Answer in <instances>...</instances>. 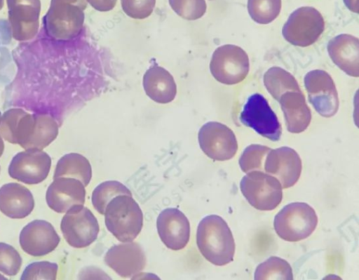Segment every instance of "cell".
<instances>
[{
	"mask_svg": "<svg viewBox=\"0 0 359 280\" xmlns=\"http://www.w3.org/2000/svg\"><path fill=\"white\" fill-rule=\"evenodd\" d=\"M196 244L203 256L215 265L222 266L233 261L234 239L227 223L219 215H207L201 220Z\"/></svg>",
	"mask_w": 359,
	"mask_h": 280,
	"instance_id": "cell-1",
	"label": "cell"
},
{
	"mask_svg": "<svg viewBox=\"0 0 359 280\" xmlns=\"http://www.w3.org/2000/svg\"><path fill=\"white\" fill-rule=\"evenodd\" d=\"M104 215L107 229L121 242L133 241L142 230L143 213L132 196L114 197L107 204Z\"/></svg>",
	"mask_w": 359,
	"mask_h": 280,
	"instance_id": "cell-2",
	"label": "cell"
},
{
	"mask_svg": "<svg viewBox=\"0 0 359 280\" xmlns=\"http://www.w3.org/2000/svg\"><path fill=\"white\" fill-rule=\"evenodd\" d=\"M318 217L314 209L304 202L285 206L275 216L276 234L287 241H299L309 237L315 230Z\"/></svg>",
	"mask_w": 359,
	"mask_h": 280,
	"instance_id": "cell-3",
	"label": "cell"
},
{
	"mask_svg": "<svg viewBox=\"0 0 359 280\" xmlns=\"http://www.w3.org/2000/svg\"><path fill=\"white\" fill-rule=\"evenodd\" d=\"M240 189L248 203L260 211L273 210L283 199L280 182L262 171L247 173L241 180Z\"/></svg>",
	"mask_w": 359,
	"mask_h": 280,
	"instance_id": "cell-4",
	"label": "cell"
},
{
	"mask_svg": "<svg viewBox=\"0 0 359 280\" xmlns=\"http://www.w3.org/2000/svg\"><path fill=\"white\" fill-rule=\"evenodd\" d=\"M324 29L325 22L320 13L313 7L304 6L290 14L282 34L291 44L306 47L315 43Z\"/></svg>",
	"mask_w": 359,
	"mask_h": 280,
	"instance_id": "cell-5",
	"label": "cell"
},
{
	"mask_svg": "<svg viewBox=\"0 0 359 280\" xmlns=\"http://www.w3.org/2000/svg\"><path fill=\"white\" fill-rule=\"evenodd\" d=\"M250 69L249 58L241 47L226 44L218 47L212 53L210 70L219 82L233 85L241 82Z\"/></svg>",
	"mask_w": 359,
	"mask_h": 280,
	"instance_id": "cell-6",
	"label": "cell"
},
{
	"mask_svg": "<svg viewBox=\"0 0 359 280\" xmlns=\"http://www.w3.org/2000/svg\"><path fill=\"white\" fill-rule=\"evenodd\" d=\"M60 228L66 241L76 248H85L94 242L98 236V222L87 207L76 205L63 216Z\"/></svg>",
	"mask_w": 359,
	"mask_h": 280,
	"instance_id": "cell-7",
	"label": "cell"
},
{
	"mask_svg": "<svg viewBox=\"0 0 359 280\" xmlns=\"http://www.w3.org/2000/svg\"><path fill=\"white\" fill-rule=\"evenodd\" d=\"M86 6V0H51L46 16L50 22L55 24L56 39L66 41L79 34Z\"/></svg>",
	"mask_w": 359,
	"mask_h": 280,
	"instance_id": "cell-8",
	"label": "cell"
},
{
	"mask_svg": "<svg viewBox=\"0 0 359 280\" xmlns=\"http://www.w3.org/2000/svg\"><path fill=\"white\" fill-rule=\"evenodd\" d=\"M240 121L271 141H278L280 138L282 128L278 117L266 99L259 93H255L248 98L241 113Z\"/></svg>",
	"mask_w": 359,
	"mask_h": 280,
	"instance_id": "cell-9",
	"label": "cell"
},
{
	"mask_svg": "<svg viewBox=\"0 0 359 280\" xmlns=\"http://www.w3.org/2000/svg\"><path fill=\"white\" fill-rule=\"evenodd\" d=\"M198 139L202 151L213 160H229L238 150L234 133L219 122L209 121L203 125L198 131Z\"/></svg>",
	"mask_w": 359,
	"mask_h": 280,
	"instance_id": "cell-10",
	"label": "cell"
},
{
	"mask_svg": "<svg viewBox=\"0 0 359 280\" xmlns=\"http://www.w3.org/2000/svg\"><path fill=\"white\" fill-rule=\"evenodd\" d=\"M309 100L316 111L323 117L334 116L339 109V98L334 82L324 70L315 69L304 76Z\"/></svg>",
	"mask_w": 359,
	"mask_h": 280,
	"instance_id": "cell-11",
	"label": "cell"
},
{
	"mask_svg": "<svg viewBox=\"0 0 359 280\" xmlns=\"http://www.w3.org/2000/svg\"><path fill=\"white\" fill-rule=\"evenodd\" d=\"M51 166L50 156L39 149H29L15 154L9 166V175L20 182L36 185L48 176Z\"/></svg>",
	"mask_w": 359,
	"mask_h": 280,
	"instance_id": "cell-12",
	"label": "cell"
},
{
	"mask_svg": "<svg viewBox=\"0 0 359 280\" xmlns=\"http://www.w3.org/2000/svg\"><path fill=\"white\" fill-rule=\"evenodd\" d=\"M302 160L297 152L288 147L271 149L267 154L264 170L275 177L282 188L292 187L302 173Z\"/></svg>",
	"mask_w": 359,
	"mask_h": 280,
	"instance_id": "cell-13",
	"label": "cell"
},
{
	"mask_svg": "<svg viewBox=\"0 0 359 280\" xmlns=\"http://www.w3.org/2000/svg\"><path fill=\"white\" fill-rule=\"evenodd\" d=\"M60 238L53 226L43 220H34L20 232L19 241L27 254L39 257L48 254L59 244Z\"/></svg>",
	"mask_w": 359,
	"mask_h": 280,
	"instance_id": "cell-14",
	"label": "cell"
},
{
	"mask_svg": "<svg viewBox=\"0 0 359 280\" xmlns=\"http://www.w3.org/2000/svg\"><path fill=\"white\" fill-rule=\"evenodd\" d=\"M156 227L161 240L171 250H181L189 241V222L186 215L176 208L163 210L157 218Z\"/></svg>",
	"mask_w": 359,
	"mask_h": 280,
	"instance_id": "cell-15",
	"label": "cell"
},
{
	"mask_svg": "<svg viewBox=\"0 0 359 280\" xmlns=\"http://www.w3.org/2000/svg\"><path fill=\"white\" fill-rule=\"evenodd\" d=\"M85 198L86 189L83 183L68 177L54 178L46 194L48 206L59 213H66L74 206L83 205Z\"/></svg>",
	"mask_w": 359,
	"mask_h": 280,
	"instance_id": "cell-16",
	"label": "cell"
},
{
	"mask_svg": "<svg viewBox=\"0 0 359 280\" xmlns=\"http://www.w3.org/2000/svg\"><path fill=\"white\" fill-rule=\"evenodd\" d=\"M104 262L119 276L127 278L142 271L147 262L141 246L135 242H123L112 246L104 256Z\"/></svg>",
	"mask_w": 359,
	"mask_h": 280,
	"instance_id": "cell-17",
	"label": "cell"
},
{
	"mask_svg": "<svg viewBox=\"0 0 359 280\" xmlns=\"http://www.w3.org/2000/svg\"><path fill=\"white\" fill-rule=\"evenodd\" d=\"M327 51L333 62L349 76H359V40L351 34H341L327 44Z\"/></svg>",
	"mask_w": 359,
	"mask_h": 280,
	"instance_id": "cell-18",
	"label": "cell"
},
{
	"mask_svg": "<svg viewBox=\"0 0 359 280\" xmlns=\"http://www.w3.org/2000/svg\"><path fill=\"white\" fill-rule=\"evenodd\" d=\"M34 207V196L26 187L10 182L0 188V211L8 218H24L32 213Z\"/></svg>",
	"mask_w": 359,
	"mask_h": 280,
	"instance_id": "cell-19",
	"label": "cell"
},
{
	"mask_svg": "<svg viewBox=\"0 0 359 280\" xmlns=\"http://www.w3.org/2000/svg\"><path fill=\"white\" fill-rule=\"evenodd\" d=\"M142 85L147 95L157 103H169L177 94L173 76L167 69L158 65H153L145 72Z\"/></svg>",
	"mask_w": 359,
	"mask_h": 280,
	"instance_id": "cell-20",
	"label": "cell"
},
{
	"mask_svg": "<svg viewBox=\"0 0 359 280\" xmlns=\"http://www.w3.org/2000/svg\"><path fill=\"white\" fill-rule=\"evenodd\" d=\"M289 132L299 133L304 131L311 120V113L305 96L301 91H287L279 100Z\"/></svg>",
	"mask_w": 359,
	"mask_h": 280,
	"instance_id": "cell-21",
	"label": "cell"
},
{
	"mask_svg": "<svg viewBox=\"0 0 359 280\" xmlns=\"http://www.w3.org/2000/svg\"><path fill=\"white\" fill-rule=\"evenodd\" d=\"M60 177L77 179L86 187L92 178L91 165L89 161L80 154H65L57 163L53 179Z\"/></svg>",
	"mask_w": 359,
	"mask_h": 280,
	"instance_id": "cell-22",
	"label": "cell"
},
{
	"mask_svg": "<svg viewBox=\"0 0 359 280\" xmlns=\"http://www.w3.org/2000/svg\"><path fill=\"white\" fill-rule=\"evenodd\" d=\"M263 79L266 90L277 101L287 91H301L294 76L279 67L269 68L264 74Z\"/></svg>",
	"mask_w": 359,
	"mask_h": 280,
	"instance_id": "cell-23",
	"label": "cell"
},
{
	"mask_svg": "<svg viewBox=\"0 0 359 280\" xmlns=\"http://www.w3.org/2000/svg\"><path fill=\"white\" fill-rule=\"evenodd\" d=\"M121 194L132 196L130 189L118 181L103 182L97 185L93 192V206L99 213L104 215L107 204L114 197Z\"/></svg>",
	"mask_w": 359,
	"mask_h": 280,
	"instance_id": "cell-24",
	"label": "cell"
},
{
	"mask_svg": "<svg viewBox=\"0 0 359 280\" xmlns=\"http://www.w3.org/2000/svg\"><path fill=\"white\" fill-rule=\"evenodd\" d=\"M290 264L285 260L271 256L259 264L255 272V279H293Z\"/></svg>",
	"mask_w": 359,
	"mask_h": 280,
	"instance_id": "cell-25",
	"label": "cell"
},
{
	"mask_svg": "<svg viewBox=\"0 0 359 280\" xmlns=\"http://www.w3.org/2000/svg\"><path fill=\"white\" fill-rule=\"evenodd\" d=\"M281 0H248V11L251 18L259 24H269L279 15Z\"/></svg>",
	"mask_w": 359,
	"mask_h": 280,
	"instance_id": "cell-26",
	"label": "cell"
},
{
	"mask_svg": "<svg viewBox=\"0 0 359 280\" xmlns=\"http://www.w3.org/2000/svg\"><path fill=\"white\" fill-rule=\"evenodd\" d=\"M271 148L257 144L248 146L241 155L238 163L244 173L252 171H263L266 156Z\"/></svg>",
	"mask_w": 359,
	"mask_h": 280,
	"instance_id": "cell-27",
	"label": "cell"
},
{
	"mask_svg": "<svg viewBox=\"0 0 359 280\" xmlns=\"http://www.w3.org/2000/svg\"><path fill=\"white\" fill-rule=\"evenodd\" d=\"M173 11L180 17L187 20L201 18L206 12L205 0H168Z\"/></svg>",
	"mask_w": 359,
	"mask_h": 280,
	"instance_id": "cell-28",
	"label": "cell"
},
{
	"mask_svg": "<svg viewBox=\"0 0 359 280\" xmlns=\"http://www.w3.org/2000/svg\"><path fill=\"white\" fill-rule=\"evenodd\" d=\"M22 258L12 246L0 242V271L8 276L16 275L22 265Z\"/></svg>",
	"mask_w": 359,
	"mask_h": 280,
	"instance_id": "cell-29",
	"label": "cell"
},
{
	"mask_svg": "<svg viewBox=\"0 0 359 280\" xmlns=\"http://www.w3.org/2000/svg\"><path fill=\"white\" fill-rule=\"evenodd\" d=\"M58 266L48 261L34 262L24 269L21 280L51 279H56Z\"/></svg>",
	"mask_w": 359,
	"mask_h": 280,
	"instance_id": "cell-30",
	"label": "cell"
},
{
	"mask_svg": "<svg viewBox=\"0 0 359 280\" xmlns=\"http://www.w3.org/2000/svg\"><path fill=\"white\" fill-rule=\"evenodd\" d=\"M123 12L130 18L142 20L153 12L156 0H121Z\"/></svg>",
	"mask_w": 359,
	"mask_h": 280,
	"instance_id": "cell-31",
	"label": "cell"
},
{
	"mask_svg": "<svg viewBox=\"0 0 359 280\" xmlns=\"http://www.w3.org/2000/svg\"><path fill=\"white\" fill-rule=\"evenodd\" d=\"M86 1L96 11L107 12L115 7L117 0H86Z\"/></svg>",
	"mask_w": 359,
	"mask_h": 280,
	"instance_id": "cell-32",
	"label": "cell"
},
{
	"mask_svg": "<svg viewBox=\"0 0 359 280\" xmlns=\"http://www.w3.org/2000/svg\"><path fill=\"white\" fill-rule=\"evenodd\" d=\"M344 2L350 11L358 13V0H344Z\"/></svg>",
	"mask_w": 359,
	"mask_h": 280,
	"instance_id": "cell-33",
	"label": "cell"
},
{
	"mask_svg": "<svg viewBox=\"0 0 359 280\" xmlns=\"http://www.w3.org/2000/svg\"><path fill=\"white\" fill-rule=\"evenodd\" d=\"M4 149V144L2 140V138L0 136V157L3 154Z\"/></svg>",
	"mask_w": 359,
	"mask_h": 280,
	"instance_id": "cell-34",
	"label": "cell"
},
{
	"mask_svg": "<svg viewBox=\"0 0 359 280\" xmlns=\"http://www.w3.org/2000/svg\"><path fill=\"white\" fill-rule=\"evenodd\" d=\"M3 4H4V0H0V10L3 6Z\"/></svg>",
	"mask_w": 359,
	"mask_h": 280,
	"instance_id": "cell-35",
	"label": "cell"
},
{
	"mask_svg": "<svg viewBox=\"0 0 359 280\" xmlns=\"http://www.w3.org/2000/svg\"><path fill=\"white\" fill-rule=\"evenodd\" d=\"M0 171H1V168H0Z\"/></svg>",
	"mask_w": 359,
	"mask_h": 280,
	"instance_id": "cell-36",
	"label": "cell"
}]
</instances>
